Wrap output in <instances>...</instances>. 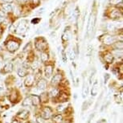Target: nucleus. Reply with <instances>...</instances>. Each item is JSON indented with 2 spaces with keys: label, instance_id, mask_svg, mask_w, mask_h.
<instances>
[{
  "label": "nucleus",
  "instance_id": "11",
  "mask_svg": "<svg viewBox=\"0 0 123 123\" xmlns=\"http://www.w3.org/2000/svg\"><path fill=\"white\" fill-rule=\"evenodd\" d=\"M13 69H14V64L11 62H9V63H7L4 65L3 69V73H10L13 71Z\"/></svg>",
  "mask_w": 123,
  "mask_h": 123
},
{
  "label": "nucleus",
  "instance_id": "27",
  "mask_svg": "<svg viewBox=\"0 0 123 123\" xmlns=\"http://www.w3.org/2000/svg\"><path fill=\"white\" fill-rule=\"evenodd\" d=\"M89 106V105H88V101H84V103H83L82 105V112H85V111H86L87 109H88V107Z\"/></svg>",
  "mask_w": 123,
  "mask_h": 123
},
{
  "label": "nucleus",
  "instance_id": "10",
  "mask_svg": "<svg viewBox=\"0 0 123 123\" xmlns=\"http://www.w3.org/2000/svg\"><path fill=\"white\" fill-rule=\"evenodd\" d=\"M29 96H30V98H31V103H32V105H33V106H39V105L41 104L39 96L38 95L31 94V95H30Z\"/></svg>",
  "mask_w": 123,
  "mask_h": 123
},
{
  "label": "nucleus",
  "instance_id": "18",
  "mask_svg": "<svg viewBox=\"0 0 123 123\" xmlns=\"http://www.w3.org/2000/svg\"><path fill=\"white\" fill-rule=\"evenodd\" d=\"M17 74H18L19 77H24L28 75V71H27V69H26L22 67V68H19V69L17 70Z\"/></svg>",
  "mask_w": 123,
  "mask_h": 123
},
{
  "label": "nucleus",
  "instance_id": "14",
  "mask_svg": "<svg viewBox=\"0 0 123 123\" xmlns=\"http://www.w3.org/2000/svg\"><path fill=\"white\" fill-rule=\"evenodd\" d=\"M103 43L105 44H112L115 43V39L112 35H105L103 38Z\"/></svg>",
  "mask_w": 123,
  "mask_h": 123
},
{
  "label": "nucleus",
  "instance_id": "38",
  "mask_svg": "<svg viewBox=\"0 0 123 123\" xmlns=\"http://www.w3.org/2000/svg\"><path fill=\"white\" fill-rule=\"evenodd\" d=\"M21 123H29V122H21Z\"/></svg>",
  "mask_w": 123,
  "mask_h": 123
},
{
  "label": "nucleus",
  "instance_id": "42",
  "mask_svg": "<svg viewBox=\"0 0 123 123\" xmlns=\"http://www.w3.org/2000/svg\"><path fill=\"white\" fill-rule=\"evenodd\" d=\"M33 123H34V122H33Z\"/></svg>",
  "mask_w": 123,
  "mask_h": 123
},
{
  "label": "nucleus",
  "instance_id": "37",
  "mask_svg": "<svg viewBox=\"0 0 123 123\" xmlns=\"http://www.w3.org/2000/svg\"><path fill=\"white\" fill-rule=\"evenodd\" d=\"M3 1H5V2H12L13 0H3Z\"/></svg>",
  "mask_w": 123,
  "mask_h": 123
},
{
  "label": "nucleus",
  "instance_id": "39",
  "mask_svg": "<svg viewBox=\"0 0 123 123\" xmlns=\"http://www.w3.org/2000/svg\"><path fill=\"white\" fill-rule=\"evenodd\" d=\"M19 1H21V2H23V1H25V0H19Z\"/></svg>",
  "mask_w": 123,
  "mask_h": 123
},
{
  "label": "nucleus",
  "instance_id": "25",
  "mask_svg": "<svg viewBox=\"0 0 123 123\" xmlns=\"http://www.w3.org/2000/svg\"><path fill=\"white\" fill-rule=\"evenodd\" d=\"M114 97H115V101H116L117 103H121V102L122 101V92H121L119 94L115 95Z\"/></svg>",
  "mask_w": 123,
  "mask_h": 123
},
{
  "label": "nucleus",
  "instance_id": "19",
  "mask_svg": "<svg viewBox=\"0 0 123 123\" xmlns=\"http://www.w3.org/2000/svg\"><path fill=\"white\" fill-rule=\"evenodd\" d=\"M39 96V99H40L41 103H46L47 101H48V99H49L48 92H41L40 96Z\"/></svg>",
  "mask_w": 123,
  "mask_h": 123
},
{
  "label": "nucleus",
  "instance_id": "8",
  "mask_svg": "<svg viewBox=\"0 0 123 123\" xmlns=\"http://www.w3.org/2000/svg\"><path fill=\"white\" fill-rule=\"evenodd\" d=\"M29 111L27 110V109H22V110H20L19 112L16 114V117L18 118L19 120H27L28 118V117H29Z\"/></svg>",
  "mask_w": 123,
  "mask_h": 123
},
{
  "label": "nucleus",
  "instance_id": "21",
  "mask_svg": "<svg viewBox=\"0 0 123 123\" xmlns=\"http://www.w3.org/2000/svg\"><path fill=\"white\" fill-rule=\"evenodd\" d=\"M17 96H18V94H17V92L15 90H12L11 92L10 93V96H9V98H10V101L11 102H15L17 101Z\"/></svg>",
  "mask_w": 123,
  "mask_h": 123
},
{
  "label": "nucleus",
  "instance_id": "26",
  "mask_svg": "<svg viewBox=\"0 0 123 123\" xmlns=\"http://www.w3.org/2000/svg\"><path fill=\"white\" fill-rule=\"evenodd\" d=\"M3 8L4 9V11H12V6L9 4V3H7V4H4L3 6Z\"/></svg>",
  "mask_w": 123,
  "mask_h": 123
},
{
  "label": "nucleus",
  "instance_id": "23",
  "mask_svg": "<svg viewBox=\"0 0 123 123\" xmlns=\"http://www.w3.org/2000/svg\"><path fill=\"white\" fill-rule=\"evenodd\" d=\"M40 60H41V61H42L43 63L46 62L47 60H48V54L46 52H42L40 53Z\"/></svg>",
  "mask_w": 123,
  "mask_h": 123
},
{
  "label": "nucleus",
  "instance_id": "24",
  "mask_svg": "<svg viewBox=\"0 0 123 123\" xmlns=\"http://www.w3.org/2000/svg\"><path fill=\"white\" fill-rule=\"evenodd\" d=\"M114 48L116 50H122L123 48V43L122 41H118V42L114 43Z\"/></svg>",
  "mask_w": 123,
  "mask_h": 123
},
{
  "label": "nucleus",
  "instance_id": "28",
  "mask_svg": "<svg viewBox=\"0 0 123 123\" xmlns=\"http://www.w3.org/2000/svg\"><path fill=\"white\" fill-rule=\"evenodd\" d=\"M103 95H104V91H102L101 92V94H100V96L98 97V99H97V101H96V105H95V109H96L98 106V105H99V103L101 101V99H102V97H103Z\"/></svg>",
  "mask_w": 123,
  "mask_h": 123
},
{
  "label": "nucleus",
  "instance_id": "31",
  "mask_svg": "<svg viewBox=\"0 0 123 123\" xmlns=\"http://www.w3.org/2000/svg\"><path fill=\"white\" fill-rule=\"evenodd\" d=\"M4 89H5L4 83H3L2 81H0V92H3Z\"/></svg>",
  "mask_w": 123,
  "mask_h": 123
},
{
  "label": "nucleus",
  "instance_id": "16",
  "mask_svg": "<svg viewBox=\"0 0 123 123\" xmlns=\"http://www.w3.org/2000/svg\"><path fill=\"white\" fill-rule=\"evenodd\" d=\"M113 57L114 56H113V54L111 52H106L104 55V59H105V61L108 64H110L113 62Z\"/></svg>",
  "mask_w": 123,
  "mask_h": 123
},
{
  "label": "nucleus",
  "instance_id": "34",
  "mask_svg": "<svg viewBox=\"0 0 123 123\" xmlns=\"http://www.w3.org/2000/svg\"><path fill=\"white\" fill-rule=\"evenodd\" d=\"M3 18H4V14H3L2 11H0V22L3 21Z\"/></svg>",
  "mask_w": 123,
  "mask_h": 123
},
{
  "label": "nucleus",
  "instance_id": "2",
  "mask_svg": "<svg viewBox=\"0 0 123 123\" xmlns=\"http://www.w3.org/2000/svg\"><path fill=\"white\" fill-rule=\"evenodd\" d=\"M35 47L38 50L42 51V52H45L46 48H48V43L43 39H39L35 42Z\"/></svg>",
  "mask_w": 123,
  "mask_h": 123
},
{
  "label": "nucleus",
  "instance_id": "32",
  "mask_svg": "<svg viewBox=\"0 0 123 123\" xmlns=\"http://www.w3.org/2000/svg\"><path fill=\"white\" fill-rule=\"evenodd\" d=\"M64 123H74V121H73V118H67L65 120L63 121Z\"/></svg>",
  "mask_w": 123,
  "mask_h": 123
},
{
  "label": "nucleus",
  "instance_id": "22",
  "mask_svg": "<svg viewBox=\"0 0 123 123\" xmlns=\"http://www.w3.org/2000/svg\"><path fill=\"white\" fill-rule=\"evenodd\" d=\"M67 107H68L67 103H60L57 106V111L59 113H62L67 109Z\"/></svg>",
  "mask_w": 123,
  "mask_h": 123
},
{
  "label": "nucleus",
  "instance_id": "15",
  "mask_svg": "<svg viewBox=\"0 0 123 123\" xmlns=\"http://www.w3.org/2000/svg\"><path fill=\"white\" fill-rule=\"evenodd\" d=\"M63 121H64L63 115L60 114V113L56 114L55 116H53V118H52V122H53V123H63Z\"/></svg>",
  "mask_w": 123,
  "mask_h": 123
},
{
  "label": "nucleus",
  "instance_id": "3",
  "mask_svg": "<svg viewBox=\"0 0 123 123\" xmlns=\"http://www.w3.org/2000/svg\"><path fill=\"white\" fill-rule=\"evenodd\" d=\"M62 80H63V76L61 73H56L52 77V81H51V85L52 86H57L62 82Z\"/></svg>",
  "mask_w": 123,
  "mask_h": 123
},
{
  "label": "nucleus",
  "instance_id": "12",
  "mask_svg": "<svg viewBox=\"0 0 123 123\" xmlns=\"http://www.w3.org/2000/svg\"><path fill=\"white\" fill-rule=\"evenodd\" d=\"M98 90H99V84H98V81L96 80L93 84H92L91 88V95L92 96H96V94L98 93Z\"/></svg>",
  "mask_w": 123,
  "mask_h": 123
},
{
  "label": "nucleus",
  "instance_id": "6",
  "mask_svg": "<svg viewBox=\"0 0 123 123\" xmlns=\"http://www.w3.org/2000/svg\"><path fill=\"white\" fill-rule=\"evenodd\" d=\"M47 87H48V82H47V81L45 80V79L40 78L39 81H38L35 88H38L40 92H43L46 89Z\"/></svg>",
  "mask_w": 123,
  "mask_h": 123
},
{
  "label": "nucleus",
  "instance_id": "33",
  "mask_svg": "<svg viewBox=\"0 0 123 123\" xmlns=\"http://www.w3.org/2000/svg\"><path fill=\"white\" fill-rule=\"evenodd\" d=\"M93 117H94V113H92V114H90L89 117H88V122H87V123H91L92 118H93Z\"/></svg>",
  "mask_w": 123,
  "mask_h": 123
},
{
  "label": "nucleus",
  "instance_id": "20",
  "mask_svg": "<svg viewBox=\"0 0 123 123\" xmlns=\"http://www.w3.org/2000/svg\"><path fill=\"white\" fill-rule=\"evenodd\" d=\"M22 106L23 107H30V106H32V103H31V98L30 96H28L22 102Z\"/></svg>",
  "mask_w": 123,
  "mask_h": 123
},
{
  "label": "nucleus",
  "instance_id": "35",
  "mask_svg": "<svg viewBox=\"0 0 123 123\" xmlns=\"http://www.w3.org/2000/svg\"><path fill=\"white\" fill-rule=\"evenodd\" d=\"M109 78V74H105V83H107V81H108V79Z\"/></svg>",
  "mask_w": 123,
  "mask_h": 123
},
{
  "label": "nucleus",
  "instance_id": "4",
  "mask_svg": "<svg viewBox=\"0 0 123 123\" xmlns=\"http://www.w3.org/2000/svg\"><path fill=\"white\" fill-rule=\"evenodd\" d=\"M56 99L57 100V101L60 102V103H66L69 100V94H68L65 92L60 91V93L58 94V96L56 97Z\"/></svg>",
  "mask_w": 123,
  "mask_h": 123
},
{
  "label": "nucleus",
  "instance_id": "13",
  "mask_svg": "<svg viewBox=\"0 0 123 123\" xmlns=\"http://www.w3.org/2000/svg\"><path fill=\"white\" fill-rule=\"evenodd\" d=\"M27 26L26 23H21L18 25V27L16 29V32L17 33H19V34H22V33H24L27 31Z\"/></svg>",
  "mask_w": 123,
  "mask_h": 123
},
{
  "label": "nucleus",
  "instance_id": "1",
  "mask_svg": "<svg viewBox=\"0 0 123 123\" xmlns=\"http://www.w3.org/2000/svg\"><path fill=\"white\" fill-rule=\"evenodd\" d=\"M52 109L48 106H44L41 109V114L40 117L43 118L44 120H48L52 117Z\"/></svg>",
  "mask_w": 123,
  "mask_h": 123
},
{
  "label": "nucleus",
  "instance_id": "7",
  "mask_svg": "<svg viewBox=\"0 0 123 123\" xmlns=\"http://www.w3.org/2000/svg\"><path fill=\"white\" fill-rule=\"evenodd\" d=\"M35 77L32 74H28L27 76H26V78L24 80V85L25 87H31L34 85L35 82Z\"/></svg>",
  "mask_w": 123,
  "mask_h": 123
},
{
  "label": "nucleus",
  "instance_id": "5",
  "mask_svg": "<svg viewBox=\"0 0 123 123\" xmlns=\"http://www.w3.org/2000/svg\"><path fill=\"white\" fill-rule=\"evenodd\" d=\"M19 48V43L15 40H11L7 43V48L9 52H15Z\"/></svg>",
  "mask_w": 123,
  "mask_h": 123
},
{
  "label": "nucleus",
  "instance_id": "30",
  "mask_svg": "<svg viewBox=\"0 0 123 123\" xmlns=\"http://www.w3.org/2000/svg\"><path fill=\"white\" fill-rule=\"evenodd\" d=\"M36 122H37V123H44L45 120L43 118H41V117L39 116V117H38V118H36Z\"/></svg>",
  "mask_w": 123,
  "mask_h": 123
},
{
  "label": "nucleus",
  "instance_id": "41",
  "mask_svg": "<svg viewBox=\"0 0 123 123\" xmlns=\"http://www.w3.org/2000/svg\"><path fill=\"white\" fill-rule=\"evenodd\" d=\"M44 123H51V122H44Z\"/></svg>",
  "mask_w": 123,
  "mask_h": 123
},
{
  "label": "nucleus",
  "instance_id": "36",
  "mask_svg": "<svg viewBox=\"0 0 123 123\" xmlns=\"http://www.w3.org/2000/svg\"><path fill=\"white\" fill-rule=\"evenodd\" d=\"M11 123H21L19 120H18V119H14V120L11 122Z\"/></svg>",
  "mask_w": 123,
  "mask_h": 123
},
{
  "label": "nucleus",
  "instance_id": "9",
  "mask_svg": "<svg viewBox=\"0 0 123 123\" xmlns=\"http://www.w3.org/2000/svg\"><path fill=\"white\" fill-rule=\"evenodd\" d=\"M52 73H53V66L52 64H48L45 66L44 69V76L47 79H49L52 77Z\"/></svg>",
  "mask_w": 123,
  "mask_h": 123
},
{
  "label": "nucleus",
  "instance_id": "17",
  "mask_svg": "<svg viewBox=\"0 0 123 123\" xmlns=\"http://www.w3.org/2000/svg\"><path fill=\"white\" fill-rule=\"evenodd\" d=\"M60 90L59 89V88L54 87V88H52V89L50 90V92H48L49 96H52V97H53V98H56V96H58V94L60 93Z\"/></svg>",
  "mask_w": 123,
  "mask_h": 123
},
{
  "label": "nucleus",
  "instance_id": "40",
  "mask_svg": "<svg viewBox=\"0 0 123 123\" xmlns=\"http://www.w3.org/2000/svg\"><path fill=\"white\" fill-rule=\"evenodd\" d=\"M1 31H2V30H1V28H0V33H1Z\"/></svg>",
  "mask_w": 123,
  "mask_h": 123
},
{
  "label": "nucleus",
  "instance_id": "29",
  "mask_svg": "<svg viewBox=\"0 0 123 123\" xmlns=\"http://www.w3.org/2000/svg\"><path fill=\"white\" fill-rule=\"evenodd\" d=\"M38 66H39V63H38L37 61H33L31 64V68L33 70H35V69H37Z\"/></svg>",
  "mask_w": 123,
  "mask_h": 123
}]
</instances>
